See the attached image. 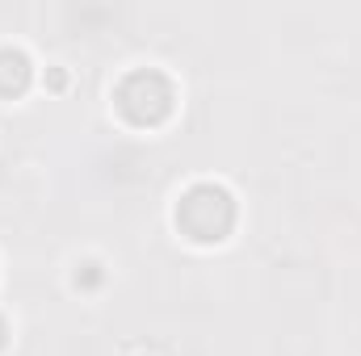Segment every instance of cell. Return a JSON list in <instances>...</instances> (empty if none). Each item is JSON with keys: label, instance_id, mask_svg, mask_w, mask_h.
<instances>
[{"label": "cell", "instance_id": "1", "mask_svg": "<svg viewBox=\"0 0 361 356\" xmlns=\"http://www.w3.org/2000/svg\"><path fill=\"white\" fill-rule=\"evenodd\" d=\"M235 222L231 193L219 184H193L177 205V227L197 243H219Z\"/></svg>", "mask_w": 361, "mask_h": 356}, {"label": "cell", "instance_id": "2", "mask_svg": "<svg viewBox=\"0 0 361 356\" xmlns=\"http://www.w3.org/2000/svg\"><path fill=\"white\" fill-rule=\"evenodd\" d=\"M114 96H118V109L139 126H156L173 113V84L160 72H130Z\"/></svg>", "mask_w": 361, "mask_h": 356}, {"label": "cell", "instance_id": "3", "mask_svg": "<svg viewBox=\"0 0 361 356\" xmlns=\"http://www.w3.org/2000/svg\"><path fill=\"white\" fill-rule=\"evenodd\" d=\"M30 80V59L21 51H0V92H13Z\"/></svg>", "mask_w": 361, "mask_h": 356}]
</instances>
